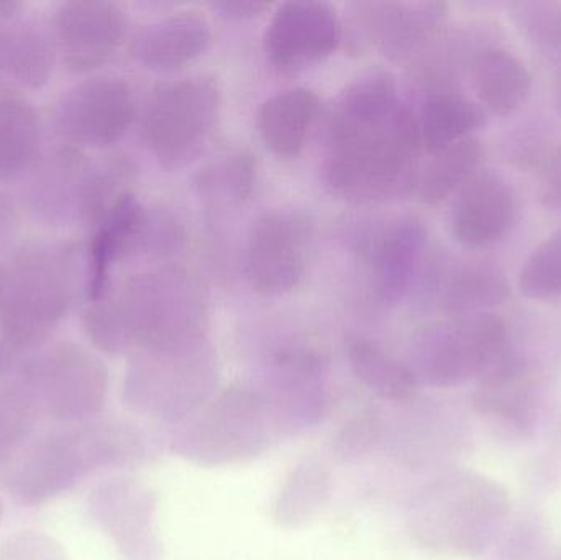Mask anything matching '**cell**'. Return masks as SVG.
<instances>
[{"instance_id":"obj_1","label":"cell","mask_w":561,"mask_h":560,"mask_svg":"<svg viewBox=\"0 0 561 560\" xmlns=\"http://www.w3.org/2000/svg\"><path fill=\"white\" fill-rule=\"evenodd\" d=\"M422 150L417 115L402 102L394 76L366 72L333 107L323 181L345 203H389L417 187Z\"/></svg>"},{"instance_id":"obj_2","label":"cell","mask_w":561,"mask_h":560,"mask_svg":"<svg viewBox=\"0 0 561 560\" xmlns=\"http://www.w3.org/2000/svg\"><path fill=\"white\" fill-rule=\"evenodd\" d=\"M147 453L135 424L94 418L33 436L0 472V483L19 505L42 506L92 473L140 464Z\"/></svg>"},{"instance_id":"obj_3","label":"cell","mask_w":561,"mask_h":560,"mask_svg":"<svg viewBox=\"0 0 561 560\" xmlns=\"http://www.w3.org/2000/svg\"><path fill=\"white\" fill-rule=\"evenodd\" d=\"M206 324L203 295L180 270L134 276L105 293L85 315L92 344L111 355L203 338Z\"/></svg>"},{"instance_id":"obj_4","label":"cell","mask_w":561,"mask_h":560,"mask_svg":"<svg viewBox=\"0 0 561 560\" xmlns=\"http://www.w3.org/2000/svg\"><path fill=\"white\" fill-rule=\"evenodd\" d=\"M510 510L506 490L486 477L454 472L428 483L409 503L415 542L445 556H477L490 546Z\"/></svg>"},{"instance_id":"obj_5","label":"cell","mask_w":561,"mask_h":560,"mask_svg":"<svg viewBox=\"0 0 561 560\" xmlns=\"http://www.w3.org/2000/svg\"><path fill=\"white\" fill-rule=\"evenodd\" d=\"M219 364L207 335L141 348L125 375V404L141 416L180 424L213 400Z\"/></svg>"},{"instance_id":"obj_6","label":"cell","mask_w":561,"mask_h":560,"mask_svg":"<svg viewBox=\"0 0 561 560\" xmlns=\"http://www.w3.org/2000/svg\"><path fill=\"white\" fill-rule=\"evenodd\" d=\"M170 449L201 467H226L263 456L280 431L256 388L232 387L207 401L193 416L174 424Z\"/></svg>"},{"instance_id":"obj_7","label":"cell","mask_w":561,"mask_h":560,"mask_svg":"<svg viewBox=\"0 0 561 560\" xmlns=\"http://www.w3.org/2000/svg\"><path fill=\"white\" fill-rule=\"evenodd\" d=\"M69 260L59 252L20 256L0 270V368L45 341L75 296Z\"/></svg>"},{"instance_id":"obj_8","label":"cell","mask_w":561,"mask_h":560,"mask_svg":"<svg viewBox=\"0 0 561 560\" xmlns=\"http://www.w3.org/2000/svg\"><path fill=\"white\" fill-rule=\"evenodd\" d=\"M222 91L214 76L161 82L145 105L144 137L161 167L174 171L196 160L219 121Z\"/></svg>"},{"instance_id":"obj_9","label":"cell","mask_w":561,"mask_h":560,"mask_svg":"<svg viewBox=\"0 0 561 560\" xmlns=\"http://www.w3.org/2000/svg\"><path fill=\"white\" fill-rule=\"evenodd\" d=\"M507 351V325L500 316H448L417 335L409 367L419 384L451 388L483 377Z\"/></svg>"},{"instance_id":"obj_10","label":"cell","mask_w":561,"mask_h":560,"mask_svg":"<svg viewBox=\"0 0 561 560\" xmlns=\"http://www.w3.org/2000/svg\"><path fill=\"white\" fill-rule=\"evenodd\" d=\"M16 381L28 391L42 418L65 424L98 418L108 391L105 365L72 344H59L30 358Z\"/></svg>"},{"instance_id":"obj_11","label":"cell","mask_w":561,"mask_h":560,"mask_svg":"<svg viewBox=\"0 0 561 560\" xmlns=\"http://www.w3.org/2000/svg\"><path fill=\"white\" fill-rule=\"evenodd\" d=\"M280 434L316 426L329 410V364L322 351L304 342H284L270 354L262 387Z\"/></svg>"},{"instance_id":"obj_12","label":"cell","mask_w":561,"mask_h":560,"mask_svg":"<svg viewBox=\"0 0 561 560\" xmlns=\"http://www.w3.org/2000/svg\"><path fill=\"white\" fill-rule=\"evenodd\" d=\"M313 239L316 226L304 210H265L247 240V278L253 289L266 296L294 292L306 278Z\"/></svg>"},{"instance_id":"obj_13","label":"cell","mask_w":561,"mask_h":560,"mask_svg":"<svg viewBox=\"0 0 561 560\" xmlns=\"http://www.w3.org/2000/svg\"><path fill=\"white\" fill-rule=\"evenodd\" d=\"M92 522L112 539L122 558L160 560L163 555L157 532V493L135 477H114L89 496Z\"/></svg>"},{"instance_id":"obj_14","label":"cell","mask_w":561,"mask_h":560,"mask_svg":"<svg viewBox=\"0 0 561 560\" xmlns=\"http://www.w3.org/2000/svg\"><path fill=\"white\" fill-rule=\"evenodd\" d=\"M427 245V230L415 217H394L363 230L356 253L373 293L382 305L401 301L414 285Z\"/></svg>"},{"instance_id":"obj_15","label":"cell","mask_w":561,"mask_h":560,"mask_svg":"<svg viewBox=\"0 0 561 560\" xmlns=\"http://www.w3.org/2000/svg\"><path fill=\"white\" fill-rule=\"evenodd\" d=\"M340 38L342 25L332 3L284 2L270 20L265 52L278 71L296 72L332 56Z\"/></svg>"},{"instance_id":"obj_16","label":"cell","mask_w":561,"mask_h":560,"mask_svg":"<svg viewBox=\"0 0 561 560\" xmlns=\"http://www.w3.org/2000/svg\"><path fill=\"white\" fill-rule=\"evenodd\" d=\"M135 101L130 85L118 78L82 82L59 104L62 134L72 144L108 147L121 140L134 124Z\"/></svg>"},{"instance_id":"obj_17","label":"cell","mask_w":561,"mask_h":560,"mask_svg":"<svg viewBox=\"0 0 561 560\" xmlns=\"http://www.w3.org/2000/svg\"><path fill=\"white\" fill-rule=\"evenodd\" d=\"M517 213V194L510 180L500 171L480 170L455 194L451 233L467 249H488L506 239Z\"/></svg>"},{"instance_id":"obj_18","label":"cell","mask_w":561,"mask_h":560,"mask_svg":"<svg viewBox=\"0 0 561 560\" xmlns=\"http://www.w3.org/2000/svg\"><path fill=\"white\" fill-rule=\"evenodd\" d=\"M363 42L392 61L421 52L444 25L448 5L442 2H363L355 5Z\"/></svg>"},{"instance_id":"obj_19","label":"cell","mask_w":561,"mask_h":560,"mask_svg":"<svg viewBox=\"0 0 561 560\" xmlns=\"http://www.w3.org/2000/svg\"><path fill=\"white\" fill-rule=\"evenodd\" d=\"M65 62L71 71L104 66L117 53L125 33V13L112 2H69L56 15Z\"/></svg>"},{"instance_id":"obj_20","label":"cell","mask_w":561,"mask_h":560,"mask_svg":"<svg viewBox=\"0 0 561 560\" xmlns=\"http://www.w3.org/2000/svg\"><path fill=\"white\" fill-rule=\"evenodd\" d=\"M539 397V372L523 355L510 348L480 378L473 401L480 413L527 431L536 420Z\"/></svg>"},{"instance_id":"obj_21","label":"cell","mask_w":561,"mask_h":560,"mask_svg":"<svg viewBox=\"0 0 561 560\" xmlns=\"http://www.w3.org/2000/svg\"><path fill=\"white\" fill-rule=\"evenodd\" d=\"M213 43V26L197 10L171 13L141 30L134 56L153 71H178L203 56Z\"/></svg>"},{"instance_id":"obj_22","label":"cell","mask_w":561,"mask_h":560,"mask_svg":"<svg viewBox=\"0 0 561 560\" xmlns=\"http://www.w3.org/2000/svg\"><path fill=\"white\" fill-rule=\"evenodd\" d=\"M150 213L127 194L99 222L98 232L89 249L88 295L98 301L108 292L112 268L147 243Z\"/></svg>"},{"instance_id":"obj_23","label":"cell","mask_w":561,"mask_h":560,"mask_svg":"<svg viewBox=\"0 0 561 560\" xmlns=\"http://www.w3.org/2000/svg\"><path fill=\"white\" fill-rule=\"evenodd\" d=\"M320 112V99L309 88H290L272 95L256 112V128L280 160L302 153Z\"/></svg>"},{"instance_id":"obj_24","label":"cell","mask_w":561,"mask_h":560,"mask_svg":"<svg viewBox=\"0 0 561 560\" xmlns=\"http://www.w3.org/2000/svg\"><path fill=\"white\" fill-rule=\"evenodd\" d=\"M438 305L448 316L488 312L511 295L506 273L484 260H458L437 276Z\"/></svg>"},{"instance_id":"obj_25","label":"cell","mask_w":561,"mask_h":560,"mask_svg":"<svg viewBox=\"0 0 561 560\" xmlns=\"http://www.w3.org/2000/svg\"><path fill=\"white\" fill-rule=\"evenodd\" d=\"M471 81L478 104L501 117L519 111L533 94V72L516 53L500 45L488 46L478 56Z\"/></svg>"},{"instance_id":"obj_26","label":"cell","mask_w":561,"mask_h":560,"mask_svg":"<svg viewBox=\"0 0 561 560\" xmlns=\"http://www.w3.org/2000/svg\"><path fill=\"white\" fill-rule=\"evenodd\" d=\"M486 111L457 91L431 92L417 115L421 144L428 153L471 137L483 127Z\"/></svg>"},{"instance_id":"obj_27","label":"cell","mask_w":561,"mask_h":560,"mask_svg":"<svg viewBox=\"0 0 561 560\" xmlns=\"http://www.w3.org/2000/svg\"><path fill=\"white\" fill-rule=\"evenodd\" d=\"M350 367L371 393L392 403H408L419 391V380L412 368L389 354L379 342L356 335L346 347Z\"/></svg>"},{"instance_id":"obj_28","label":"cell","mask_w":561,"mask_h":560,"mask_svg":"<svg viewBox=\"0 0 561 560\" xmlns=\"http://www.w3.org/2000/svg\"><path fill=\"white\" fill-rule=\"evenodd\" d=\"M332 492V473L316 457L290 470L273 505V519L280 528H304L325 508Z\"/></svg>"},{"instance_id":"obj_29","label":"cell","mask_w":561,"mask_h":560,"mask_svg":"<svg viewBox=\"0 0 561 560\" xmlns=\"http://www.w3.org/2000/svg\"><path fill=\"white\" fill-rule=\"evenodd\" d=\"M483 158V144L473 135L432 153L415 187L422 203L438 206L455 196L481 170Z\"/></svg>"},{"instance_id":"obj_30","label":"cell","mask_w":561,"mask_h":560,"mask_svg":"<svg viewBox=\"0 0 561 560\" xmlns=\"http://www.w3.org/2000/svg\"><path fill=\"white\" fill-rule=\"evenodd\" d=\"M39 122L26 102L0 98V181L22 176L38 157Z\"/></svg>"},{"instance_id":"obj_31","label":"cell","mask_w":561,"mask_h":560,"mask_svg":"<svg viewBox=\"0 0 561 560\" xmlns=\"http://www.w3.org/2000/svg\"><path fill=\"white\" fill-rule=\"evenodd\" d=\"M51 65V48L36 30L19 25L0 35V68L15 81L36 88L48 79Z\"/></svg>"},{"instance_id":"obj_32","label":"cell","mask_w":561,"mask_h":560,"mask_svg":"<svg viewBox=\"0 0 561 560\" xmlns=\"http://www.w3.org/2000/svg\"><path fill=\"white\" fill-rule=\"evenodd\" d=\"M39 420L38 408L19 381L0 385V472L35 436Z\"/></svg>"},{"instance_id":"obj_33","label":"cell","mask_w":561,"mask_h":560,"mask_svg":"<svg viewBox=\"0 0 561 560\" xmlns=\"http://www.w3.org/2000/svg\"><path fill=\"white\" fill-rule=\"evenodd\" d=\"M517 288L524 298L533 301L561 298V227L547 236L524 260Z\"/></svg>"},{"instance_id":"obj_34","label":"cell","mask_w":561,"mask_h":560,"mask_svg":"<svg viewBox=\"0 0 561 560\" xmlns=\"http://www.w3.org/2000/svg\"><path fill=\"white\" fill-rule=\"evenodd\" d=\"M256 184V160L249 151H233L207 168L201 187L210 196L230 204H243L252 197Z\"/></svg>"},{"instance_id":"obj_35","label":"cell","mask_w":561,"mask_h":560,"mask_svg":"<svg viewBox=\"0 0 561 560\" xmlns=\"http://www.w3.org/2000/svg\"><path fill=\"white\" fill-rule=\"evenodd\" d=\"M511 19L520 35L543 56L561 58V3H511Z\"/></svg>"},{"instance_id":"obj_36","label":"cell","mask_w":561,"mask_h":560,"mask_svg":"<svg viewBox=\"0 0 561 560\" xmlns=\"http://www.w3.org/2000/svg\"><path fill=\"white\" fill-rule=\"evenodd\" d=\"M381 437V421L373 411L352 418L336 434L335 450L342 459L353 460L365 456Z\"/></svg>"},{"instance_id":"obj_37","label":"cell","mask_w":561,"mask_h":560,"mask_svg":"<svg viewBox=\"0 0 561 560\" xmlns=\"http://www.w3.org/2000/svg\"><path fill=\"white\" fill-rule=\"evenodd\" d=\"M0 560H68V556L51 536L20 532L0 542Z\"/></svg>"},{"instance_id":"obj_38","label":"cell","mask_w":561,"mask_h":560,"mask_svg":"<svg viewBox=\"0 0 561 560\" xmlns=\"http://www.w3.org/2000/svg\"><path fill=\"white\" fill-rule=\"evenodd\" d=\"M539 196L547 209L561 213V147L543 163Z\"/></svg>"},{"instance_id":"obj_39","label":"cell","mask_w":561,"mask_h":560,"mask_svg":"<svg viewBox=\"0 0 561 560\" xmlns=\"http://www.w3.org/2000/svg\"><path fill=\"white\" fill-rule=\"evenodd\" d=\"M213 9L224 19L249 20L266 12L270 3L256 2V0H224V2H214Z\"/></svg>"},{"instance_id":"obj_40","label":"cell","mask_w":561,"mask_h":560,"mask_svg":"<svg viewBox=\"0 0 561 560\" xmlns=\"http://www.w3.org/2000/svg\"><path fill=\"white\" fill-rule=\"evenodd\" d=\"M556 98H557V105H559V111L561 114V62H560L559 69H557V76H556Z\"/></svg>"},{"instance_id":"obj_41","label":"cell","mask_w":561,"mask_h":560,"mask_svg":"<svg viewBox=\"0 0 561 560\" xmlns=\"http://www.w3.org/2000/svg\"><path fill=\"white\" fill-rule=\"evenodd\" d=\"M2 516H3V506H2V502H0V523H2Z\"/></svg>"}]
</instances>
